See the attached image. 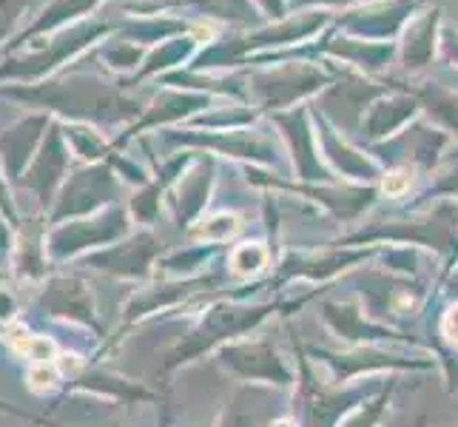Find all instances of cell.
<instances>
[{"mask_svg": "<svg viewBox=\"0 0 458 427\" xmlns=\"http://www.w3.org/2000/svg\"><path fill=\"white\" fill-rule=\"evenodd\" d=\"M407 185H410L407 171H393L390 177L385 180V192H387V194H402Z\"/></svg>", "mask_w": 458, "mask_h": 427, "instance_id": "obj_1", "label": "cell"}, {"mask_svg": "<svg viewBox=\"0 0 458 427\" xmlns=\"http://www.w3.org/2000/svg\"><path fill=\"white\" fill-rule=\"evenodd\" d=\"M441 328H445V337L458 345V303H455V308H450V313L445 316V325H441Z\"/></svg>", "mask_w": 458, "mask_h": 427, "instance_id": "obj_2", "label": "cell"}]
</instances>
